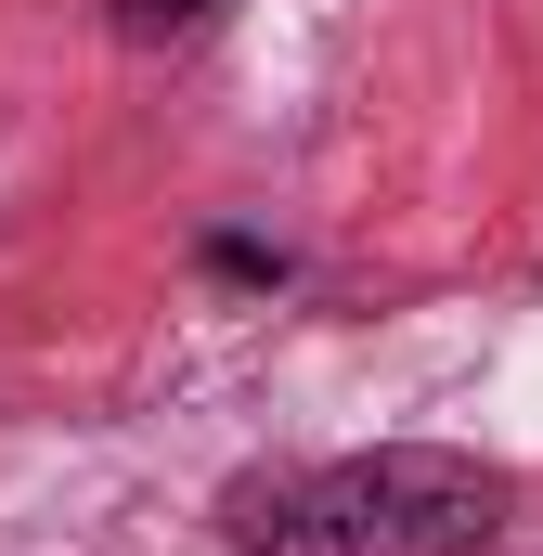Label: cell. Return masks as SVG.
<instances>
[{"mask_svg": "<svg viewBox=\"0 0 543 556\" xmlns=\"http://www.w3.org/2000/svg\"><path fill=\"white\" fill-rule=\"evenodd\" d=\"M168 13H207V0H130V26H168Z\"/></svg>", "mask_w": 543, "mask_h": 556, "instance_id": "2", "label": "cell"}, {"mask_svg": "<svg viewBox=\"0 0 543 556\" xmlns=\"http://www.w3.org/2000/svg\"><path fill=\"white\" fill-rule=\"evenodd\" d=\"M505 531V466L389 440V453H337L298 479L233 492V544L247 556H479Z\"/></svg>", "mask_w": 543, "mask_h": 556, "instance_id": "1", "label": "cell"}]
</instances>
